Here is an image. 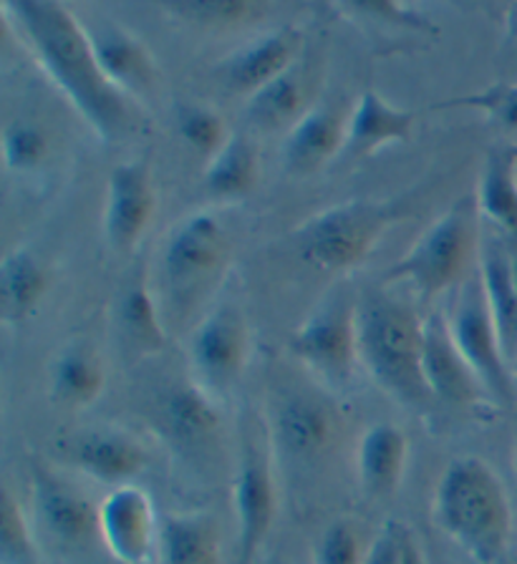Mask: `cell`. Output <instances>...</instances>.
I'll return each instance as SVG.
<instances>
[{"label":"cell","mask_w":517,"mask_h":564,"mask_svg":"<svg viewBox=\"0 0 517 564\" xmlns=\"http://www.w3.org/2000/svg\"><path fill=\"white\" fill-rule=\"evenodd\" d=\"M3 13L39 66L56 84L89 129L104 144L127 137L131 129L129 96L109 84L94 56L89 31L58 3H8Z\"/></svg>","instance_id":"1"},{"label":"cell","mask_w":517,"mask_h":564,"mask_svg":"<svg viewBox=\"0 0 517 564\" xmlns=\"http://www.w3.org/2000/svg\"><path fill=\"white\" fill-rule=\"evenodd\" d=\"M434 524L475 564H499L513 542L515 514L503 479L480 456H460L442 471Z\"/></svg>","instance_id":"2"},{"label":"cell","mask_w":517,"mask_h":564,"mask_svg":"<svg viewBox=\"0 0 517 564\" xmlns=\"http://www.w3.org/2000/svg\"><path fill=\"white\" fill-rule=\"evenodd\" d=\"M362 366L389 399L427 413L437 403L424 378V321L401 300L369 293L358 303Z\"/></svg>","instance_id":"3"},{"label":"cell","mask_w":517,"mask_h":564,"mask_svg":"<svg viewBox=\"0 0 517 564\" xmlns=\"http://www.w3.org/2000/svg\"><path fill=\"white\" fill-rule=\"evenodd\" d=\"M480 212L475 199H460L437 217L411 250L391 264L389 282L409 285L422 300L440 297L467 280L472 262L480 260Z\"/></svg>","instance_id":"4"},{"label":"cell","mask_w":517,"mask_h":564,"mask_svg":"<svg viewBox=\"0 0 517 564\" xmlns=\"http://www.w3.org/2000/svg\"><path fill=\"white\" fill-rule=\"evenodd\" d=\"M391 223V205L384 202H341L319 212L298 229V245L313 268L344 275L369 260Z\"/></svg>","instance_id":"5"},{"label":"cell","mask_w":517,"mask_h":564,"mask_svg":"<svg viewBox=\"0 0 517 564\" xmlns=\"http://www.w3.org/2000/svg\"><path fill=\"white\" fill-rule=\"evenodd\" d=\"M291 352L328 388L352 386L358 352V303L336 295L323 300L291 335Z\"/></svg>","instance_id":"6"},{"label":"cell","mask_w":517,"mask_h":564,"mask_svg":"<svg viewBox=\"0 0 517 564\" xmlns=\"http://www.w3.org/2000/svg\"><path fill=\"white\" fill-rule=\"evenodd\" d=\"M444 317L454 346L475 370L493 403L513 405L517 401V378L499 346L480 272L462 282L452 313Z\"/></svg>","instance_id":"7"},{"label":"cell","mask_w":517,"mask_h":564,"mask_svg":"<svg viewBox=\"0 0 517 564\" xmlns=\"http://www.w3.org/2000/svg\"><path fill=\"white\" fill-rule=\"evenodd\" d=\"M233 509L238 519V560L252 564L266 546L278 517V487L273 464L260 436L248 434L233 481Z\"/></svg>","instance_id":"8"},{"label":"cell","mask_w":517,"mask_h":564,"mask_svg":"<svg viewBox=\"0 0 517 564\" xmlns=\"http://www.w3.org/2000/svg\"><path fill=\"white\" fill-rule=\"evenodd\" d=\"M250 356V330L240 311L220 305L205 315L190 340V364L195 383L215 395L235 388Z\"/></svg>","instance_id":"9"},{"label":"cell","mask_w":517,"mask_h":564,"mask_svg":"<svg viewBox=\"0 0 517 564\" xmlns=\"http://www.w3.org/2000/svg\"><path fill=\"white\" fill-rule=\"evenodd\" d=\"M162 517L137 484L111 489L99 505V540L121 564H149L160 550Z\"/></svg>","instance_id":"10"},{"label":"cell","mask_w":517,"mask_h":564,"mask_svg":"<svg viewBox=\"0 0 517 564\" xmlns=\"http://www.w3.org/2000/svg\"><path fill=\"white\" fill-rule=\"evenodd\" d=\"M157 209L152 174L144 162H119L109 172L104 235L117 254H129L142 242Z\"/></svg>","instance_id":"11"},{"label":"cell","mask_w":517,"mask_h":564,"mask_svg":"<svg viewBox=\"0 0 517 564\" xmlns=\"http://www.w3.org/2000/svg\"><path fill=\"white\" fill-rule=\"evenodd\" d=\"M227 229L213 212H192L166 237L162 264L172 285L190 288L220 268L227 258Z\"/></svg>","instance_id":"12"},{"label":"cell","mask_w":517,"mask_h":564,"mask_svg":"<svg viewBox=\"0 0 517 564\" xmlns=\"http://www.w3.org/2000/svg\"><path fill=\"white\" fill-rule=\"evenodd\" d=\"M424 378L437 403L452 409H480L493 403L485 386L454 346L446 317L432 313L424 317Z\"/></svg>","instance_id":"13"},{"label":"cell","mask_w":517,"mask_h":564,"mask_svg":"<svg viewBox=\"0 0 517 564\" xmlns=\"http://www.w3.org/2000/svg\"><path fill=\"white\" fill-rule=\"evenodd\" d=\"M33 507L41 527L58 544L82 546L99 536V507L46 469L33 471Z\"/></svg>","instance_id":"14"},{"label":"cell","mask_w":517,"mask_h":564,"mask_svg":"<svg viewBox=\"0 0 517 564\" xmlns=\"http://www.w3.org/2000/svg\"><path fill=\"white\" fill-rule=\"evenodd\" d=\"M66 454L78 471L114 489L134 481L149 464L144 446L117 429L82 431L68 441Z\"/></svg>","instance_id":"15"},{"label":"cell","mask_w":517,"mask_h":564,"mask_svg":"<svg viewBox=\"0 0 517 564\" xmlns=\"http://www.w3.org/2000/svg\"><path fill=\"white\" fill-rule=\"evenodd\" d=\"M477 272L485 288L487 307L493 315L499 346L517 378V278L513 247L505 245V235L487 232L480 242Z\"/></svg>","instance_id":"16"},{"label":"cell","mask_w":517,"mask_h":564,"mask_svg":"<svg viewBox=\"0 0 517 564\" xmlns=\"http://www.w3.org/2000/svg\"><path fill=\"white\" fill-rule=\"evenodd\" d=\"M301 46V31L295 25H283V29L268 31L248 46L235 51L233 56L220 61V74L227 88L252 96L258 88L276 82L295 66Z\"/></svg>","instance_id":"17"},{"label":"cell","mask_w":517,"mask_h":564,"mask_svg":"<svg viewBox=\"0 0 517 564\" xmlns=\"http://www.w3.org/2000/svg\"><path fill=\"white\" fill-rule=\"evenodd\" d=\"M89 31L94 56L104 76L125 96H142L157 82V66L142 39L134 33L104 21Z\"/></svg>","instance_id":"18"},{"label":"cell","mask_w":517,"mask_h":564,"mask_svg":"<svg viewBox=\"0 0 517 564\" xmlns=\"http://www.w3.org/2000/svg\"><path fill=\"white\" fill-rule=\"evenodd\" d=\"M414 111L394 106L376 91L358 96L352 113L346 117V149L348 156H371L381 149L405 144L414 131Z\"/></svg>","instance_id":"19"},{"label":"cell","mask_w":517,"mask_h":564,"mask_svg":"<svg viewBox=\"0 0 517 564\" xmlns=\"http://www.w3.org/2000/svg\"><path fill=\"white\" fill-rule=\"evenodd\" d=\"M409 464V438L397 423H374L356 448V474L362 489L376 499L394 497Z\"/></svg>","instance_id":"20"},{"label":"cell","mask_w":517,"mask_h":564,"mask_svg":"<svg viewBox=\"0 0 517 564\" xmlns=\"http://www.w3.org/2000/svg\"><path fill=\"white\" fill-rule=\"evenodd\" d=\"M346 149V119L333 106H313L286 134L283 159L295 174L319 172Z\"/></svg>","instance_id":"21"},{"label":"cell","mask_w":517,"mask_h":564,"mask_svg":"<svg viewBox=\"0 0 517 564\" xmlns=\"http://www.w3.org/2000/svg\"><path fill=\"white\" fill-rule=\"evenodd\" d=\"M475 205L482 219L517 242V147L489 149L477 180Z\"/></svg>","instance_id":"22"},{"label":"cell","mask_w":517,"mask_h":564,"mask_svg":"<svg viewBox=\"0 0 517 564\" xmlns=\"http://www.w3.org/2000/svg\"><path fill=\"white\" fill-rule=\"evenodd\" d=\"M160 564H220V529L203 511H170L160 524Z\"/></svg>","instance_id":"23"},{"label":"cell","mask_w":517,"mask_h":564,"mask_svg":"<svg viewBox=\"0 0 517 564\" xmlns=\"http://www.w3.org/2000/svg\"><path fill=\"white\" fill-rule=\"evenodd\" d=\"M107 388V368L89 346L64 348L51 364V395L66 409L82 411L101 399Z\"/></svg>","instance_id":"24"},{"label":"cell","mask_w":517,"mask_h":564,"mask_svg":"<svg viewBox=\"0 0 517 564\" xmlns=\"http://www.w3.org/2000/svg\"><path fill=\"white\" fill-rule=\"evenodd\" d=\"M51 278L46 264L29 247H15L0 264V297H3V321L23 323L39 311L49 293Z\"/></svg>","instance_id":"25"},{"label":"cell","mask_w":517,"mask_h":564,"mask_svg":"<svg viewBox=\"0 0 517 564\" xmlns=\"http://www.w3.org/2000/svg\"><path fill=\"white\" fill-rule=\"evenodd\" d=\"M260 182V156L248 137L233 134L230 141L205 166V187L215 199H243Z\"/></svg>","instance_id":"26"},{"label":"cell","mask_w":517,"mask_h":564,"mask_svg":"<svg viewBox=\"0 0 517 564\" xmlns=\"http://www.w3.org/2000/svg\"><path fill=\"white\" fill-rule=\"evenodd\" d=\"M166 426L177 441L185 444H203L213 438L223 423L220 405L209 391L200 383L177 386L164 401Z\"/></svg>","instance_id":"27"},{"label":"cell","mask_w":517,"mask_h":564,"mask_svg":"<svg viewBox=\"0 0 517 564\" xmlns=\"http://www.w3.org/2000/svg\"><path fill=\"white\" fill-rule=\"evenodd\" d=\"M276 431L286 452L301 458L315 456L328 446L333 436V413L321 401L291 399L280 405Z\"/></svg>","instance_id":"28"},{"label":"cell","mask_w":517,"mask_h":564,"mask_svg":"<svg viewBox=\"0 0 517 564\" xmlns=\"http://www.w3.org/2000/svg\"><path fill=\"white\" fill-rule=\"evenodd\" d=\"M303 104H305V86L301 76L291 68L276 82L258 88L250 96L248 104V119L256 123L262 131H276L288 127L303 117Z\"/></svg>","instance_id":"29"},{"label":"cell","mask_w":517,"mask_h":564,"mask_svg":"<svg viewBox=\"0 0 517 564\" xmlns=\"http://www.w3.org/2000/svg\"><path fill=\"white\" fill-rule=\"evenodd\" d=\"M119 328L139 352H160L166 346L160 307L147 282H134L121 293Z\"/></svg>","instance_id":"30"},{"label":"cell","mask_w":517,"mask_h":564,"mask_svg":"<svg viewBox=\"0 0 517 564\" xmlns=\"http://www.w3.org/2000/svg\"><path fill=\"white\" fill-rule=\"evenodd\" d=\"M177 131L185 144L207 162L230 141L225 117L207 104H185L177 111Z\"/></svg>","instance_id":"31"},{"label":"cell","mask_w":517,"mask_h":564,"mask_svg":"<svg viewBox=\"0 0 517 564\" xmlns=\"http://www.w3.org/2000/svg\"><path fill=\"white\" fill-rule=\"evenodd\" d=\"M51 152L46 131L33 121H11L3 129V162L13 174H33L46 164Z\"/></svg>","instance_id":"32"},{"label":"cell","mask_w":517,"mask_h":564,"mask_svg":"<svg viewBox=\"0 0 517 564\" xmlns=\"http://www.w3.org/2000/svg\"><path fill=\"white\" fill-rule=\"evenodd\" d=\"M0 550L6 564H41L33 529L11 489H3L0 497Z\"/></svg>","instance_id":"33"},{"label":"cell","mask_w":517,"mask_h":564,"mask_svg":"<svg viewBox=\"0 0 517 564\" xmlns=\"http://www.w3.org/2000/svg\"><path fill=\"white\" fill-rule=\"evenodd\" d=\"M444 106L450 109H472L480 111L487 121H493L495 127L503 131L517 134V84H493L485 91L462 96V99H452Z\"/></svg>","instance_id":"34"},{"label":"cell","mask_w":517,"mask_h":564,"mask_svg":"<svg viewBox=\"0 0 517 564\" xmlns=\"http://www.w3.org/2000/svg\"><path fill=\"white\" fill-rule=\"evenodd\" d=\"M170 11L205 29H238L240 23L256 18L258 6L240 0H203V3L190 0V3H172Z\"/></svg>","instance_id":"35"},{"label":"cell","mask_w":517,"mask_h":564,"mask_svg":"<svg viewBox=\"0 0 517 564\" xmlns=\"http://www.w3.org/2000/svg\"><path fill=\"white\" fill-rule=\"evenodd\" d=\"M366 546L352 522H333L315 544L313 564H364Z\"/></svg>","instance_id":"36"},{"label":"cell","mask_w":517,"mask_h":564,"mask_svg":"<svg viewBox=\"0 0 517 564\" xmlns=\"http://www.w3.org/2000/svg\"><path fill=\"white\" fill-rule=\"evenodd\" d=\"M405 540H407V527L397 522H387L379 529V534L374 536L371 544L366 546L364 564H407Z\"/></svg>","instance_id":"37"},{"label":"cell","mask_w":517,"mask_h":564,"mask_svg":"<svg viewBox=\"0 0 517 564\" xmlns=\"http://www.w3.org/2000/svg\"><path fill=\"white\" fill-rule=\"evenodd\" d=\"M405 557H407V564H427L422 546H419L417 536L411 534L409 527H407V540H405Z\"/></svg>","instance_id":"38"},{"label":"cell","mask_w":517,"mask_h":564,"mask_svg":"<svg viewBox=\"0 0 517 564\" xmlns=\"http://www.w3.org/2000/svg\"><path fill=\"white\" fill-rule=\"evenodd\" d=\"M505 39L517 41V3L507 8L505 13Z\"/></svg>","instance_id":"39"},{"label":"cell","mask_w":517,"mask_h":564,"mask_svg":"<svg viewBox=\"0 0 517 564\" xmlns=\"http://www.w3.org/2000/svg\"><path fill=\"white\" fill-rule=\"evenodd\" d=\"M513 262H515V278H517V245H513Z\"/></svg>","instance_id":"40"}]
</instances>
